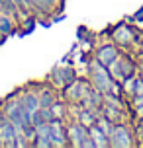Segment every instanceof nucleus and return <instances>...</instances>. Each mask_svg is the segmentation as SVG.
<instances>
[{
	"mask_svg": "<svg viewBox=\"0 0 143 148\" xmlns=\"http://www.w3.org/2000/svg\"><path fill=\"white\" fill-rule=\"evenodd\" d=\"M110 146L112 148H131L137 146L135 131L128 123H116L110 133Z\"/></svg>",
	"mask_w": 143,
	"mask_h": 148,
	"instance_id": "20e7f679",
	"label": "nucleus"
},
{
	"mask_svg": "<svg viewBox=\"0 0 143 148\" xmlns=\"http://www.w3.org/2000/svg\"><path fill=\"white\" fill-rule=\"evenodd\" d=\"M139 47L143 49V31H139Z\"/></svg>",
	"mask_w": 143,
	"mask_h": 148,
	"instance_id": "393cba45",
	"label": "nucleus"
},
{
	"mask_svg": "<svg viewBox=\"0 0 143 148\" xmlns=\"http://www.w3.org/2000/svg\"><path fill=\"white\" fill-rule=\"evenodd\" d=\"M92 90V84L90 80H81V78H75V80L67 84L63 88V94L67 97L71 103H81L84 97L88 96V92Z\"/></svg>",
	"mask_w": 143,
	"mask_h": 148,
	"instance_id": "423d86ee",
	"label": "nucleus"
},
{
	"mask_svg": "<svg viewBox=\"0 0 143 148\" xmlns=\"http://www.w3.org/2000/svg\"><path fill=\"white\" fill-rule=\"evenodd\" d=\"M88 80L98 92L102 94H121V84L118 80H114V76L110 74L108 66L98 62L96 59L88 64Z\"/></svg>",
	"mask_w": 143,
	"mask_h": 148,
	"instance_id": "f257e3e1",
	"label": "nucleus"
},
{
	"mask_svg": "<svg viewBox=\"0 0 143 148\" xmlns=\"http://www.w3.org/2000/svg\"><path fill=\"white\" fill-rule=\"evenodd\" d=\"M14 31V18L12 16H0V35H10Z\"/></svg>",
	"mask_w": 143,
	"mask_h": 148,
	"instance_id": "a211bd4d",
	"label": "nucleus"
},
{
	"mask_svg": "<svg viewBox=\"0 0 143 148\" xmlns=\"http://www.w3.org/2000/svg\"><path fill=\"white\" fill-rule=\"evenodd\" d=\"M88 131H90V138L94 142V148H110V136L98 125H92Z\"/></svg>",
	"mask_w": 143,
	"mask_h": 148,
	"instance_id": "4468645a",
	"label": "nucleus"
},
{
	"mask_svg": "<svg viewBox=\"0 0 143 148\" xmlns=\"http://www.w3.org/2000/svg\"><path fill=\"white\" fill-rule=\"evenodd\" d=\"M16 136H18V129H16L14 123L6 117L0 123V140H2V146L4 148H14Z\"/></svg>",
	"mask_w": 143,
	"mask_h": 148,
	"instance_id": "9b49d317",
	"label": "nucleus"
},
{
	"mask_svg": "<svg viewBox=\"0 0 143 148\" xmlns=\"http://www.w3.org/2000/svg\"><path fill=\"white\" fill-rule=\"evenodd\" d=\"M0 148H2V140H0Z\"/></svg>",
	"mask_w": 143,
	"mask_h": 148,
	"instance_id": "bb28decb",
	"label": "nucleus"
},
{
	"mask_svg": "<svg viewBox=\"0 0 143 148\" xmlns=\"http://www.w3.org/2000/svg\"><path fill=\"white\" fill-rule=\"evenodd\" d=\"M100 113H96V111H90V109H84V107H81V111L76 113V121L78 123H83L84 127H88L90 129L92 125H96V119Z\"/></svg>",
	"mask_w": 143,
	"mask_h": 148,
	"instance_id": "2eb2a0df",
	"label": "nucleus"
},
{
	"mask_svg": "<svg viewBox=\"0 0 143 148\" xmlns=\"http://www.w3.org/2000/svg\"><path fill=\"white\" fill-rule=\"evenodd\" d=\"M112 41L121 49H129L133 45H139V31L133 25L128 23H118L112 29Z\"/></svg>",
	"mask_w": 143,
	"mask_h": 148,
	"instance_id": "39448f33",
	"label": "nucleus"
},
{
	"mask_svg": "<svg viewBox=\"0 0 143 148\" xmlns=\"http://www.w3.org/2000/svg\"><path fill=\"white\" fill-rule=\"evenodd\" d=\"M49 109H51L53 119H63V117H65V111H67V107L61 103V101H53Z\"/></svg>",
	"mask_w": 143,
	"mask_h": 148,
	"instance_id": "4be33fe9",
	"label": "nucleus"
},
{
	"mask_svg": "<svg viewBox=\"0 0 143 148\" xmlns=\"http://www.w3.org/2000/svg\"><path fill=\"white\" fill-rule=\"evenodd\" d=\"M31 8H35L39 12H53L61 4V0H30Z\"/></svg>",
	"mask_w": 143,
	"mask_h": 148,
	"instance_id": "f3484780",
	"label": "nucleus"
},
{
	"mask_svg": "<svg viewBox=\"0 0 143 148\" xmlns=\"http://www.w3.org/2000/svg\"><path fill=\"white\" fill-rule=\"evenodd\" d=\"M135 78H137V74H133V76H128L126 80L121 82V94H126L128 97L133 96V88H135Z\"/></svg>",
	"mask_w": 143,
	"mask_h": 148,
	"instance_id": "aec40b11",
	"label": "nucleus"
},
{
	"mask_svg": "<svg viewBox=\"0 0 143 148\" xmlns=\"http://www.w3.org/2000/svg\"><path fill=\"white\" fill-rule=\"evenodd\" d=\"M18 99H20L22 107L28 111L30 117L39 109V107H41V103H39V96H37V94H33V92H22V94H18Z\"/></svg>",
	"mask_w": 143,
	"mask_h": 148,
	"instance_id": "ddd939ff",
	"label": "nucleus"
},
{
	"mask_svg": "<svg viewBox=\"0 0 143 148\" xmlns=\"http://www.w3.org/2000/svg\"><path fill=\"white\" fill-rule=\"evenodd\" d=\"M108 70H110V74L114 76V80H118L121 84L128 76L137 74L139 66H137L135 57H129V55H126V53H120V55L108 64Z\"/></svg>",
	"mask_w": 143,
	"mask_h": 148,
	"instance_id": "7ed1b4c3",
	"label": "nucleus"
},
{
	"mask_svg": "<svg viewBox=\"0 0 143 148\" xmlns=\"http://www.w3.org/2000/svg\"><path fill=\"white\" fill-rule=\"evenodd\" d=\"M2 113L6 115L12 123H14V127L18 129V133H22L26 127L30 125V115H28V111L22 107V103H20V99H18V94H16L14 97H8L6 101L2 103Z\"/></svg>",
	"mask_w": 143,
	"mask_h": 148,
	"instance_id": "f03ea898",
	"label": "nucleus"
},
{
	"mask_svg": "<svg viewBox=\"0 0 143 148\" xmlns=\"http://www.w3.org/2000/svg\"><path fill=\"white\" fill-rule=\"evenodd\" d=\"M137 125H143V117H139V119H137Z\"/></svg>",
	"mask_w": 143,
	"mask_h": 148,
	"instance_id": "a878e982",
	"label": "nucleus"
},
{
	"mask_svg": "<svg viewBox=\"0 0 143 148\" xmlns=\"http://www.w3.org/2000/svg\"><path fill=\"white\" fill-rule=\"evenodd\" d=\"M75 78H76L75 68L65 66V64L55 66L51 70V74H49V80H51V84L55 86V88H65V86H67V84H71Z\"/></svg>",
	"mask_w": 143,
	"mask_h": 148,
	"instance_id": "6e6552de",
	"label": "nucleus"
},
{
	"mask_svg": "<svg viewBox=\"0 0 143 148\" xmlns=\"http://www.w3.org/2000/svg\"><path fill=\"white\" fill-rule=\"evenodd\" d=\"M30 121L33 123V125H41V123H51V121H53L51 109H49V107H39V109L30 117Z\"/></svg>",
	"mask_w": 143,
	"mask_h": 148,
	"instance_id": "dca6fc26",
	"label": "nucleus"
},
{
	"mask_svg": "<svg viewBox=\"0 0 143 148\" xmlns=\"http://www.w3.org/2000/svg\"><path fill=\"white\" fill-rule=\"evenodd\" d=\"M135 138H137V146H143V125H137L135 123Z\"/></svg>",
	"mask_w": 143,
	"mask_h": 148,
	"instance_id": "5701e85b",
	"label": "nucleus"
},
{
	"mask_svg": "<svg viewBox=\"0 0 143 148\" xmlns=\"http://www.w3.org/2000/svg\"><path fill=\"white\" fill-rule=\"evenodd\" d=\"M129 107L133 109L135 117H143V96H131L129 97Z\"/></svg>",
	"mask_w": 143,
	"mask_h": 148,
	"instance_id": "6ab92c4d",
	"label": "nucleus"
},
{
	"mask_svg": "<svg viewBox=\"0 0 143 148\" xmlns=\"http://www.w3.org/2000/svg\"><path fill=\"white\" fill-rule=\"evenodd\" d=\"M100 113L110 119L114 125L116 123H126V119H128L126 107H118V105H112V103H102V111Z\"/></svg>",
	"mask_w": 143,
	"mask_h": 148,
	"instance_id": "f8f14e48",
	"label": "nucleus"
},
{
	"mask_svg": "<svg viewBox=\"0 0 143 148\" xmlns=\"http://www.w3.org/2000/svg\"><path fill=\"white\" fill-rule=\"evenodd\" d=\"M133 96H143V78H135V88H133Z\"/></svg>",
	"mask_w": 143,
	"mask_h": 148,
	"instance_id": "b1692460",
	"label": "nucleus"
},
{
	"mask_svg": "<svg viewBox=\"0 0 143 148\" xmlns=\"http://www.w3.org/2000/svg\"><path fill=\"white\" fill-rule=\"evenodd\" d=\"M120 53H121V51H120V47H118V45L112 41V43L100 45V47L96 49V55H94V59H96L98 62H102V64H106V66H108V64H110V62H112V60L116 59Z\"/></svg>",
	"mask_w": 143,
	"mask_h": 148,
	"instance_id": "9d476101",
	"label": "nucleus"
},
{
	"mask_svg": "<svg viewBox=\"0 0 143 148\" xmlns=\"http://www.w3.org/2000/svg\"><path fill=\"white\" fill-rule=\"evenodd\" d=\"M67 136H69V144H71V146L81 148V144L90 136V131H88V127H84L83 123L73 121V123L67 125Z\"/></svg>",
	"mask_w": 143,
	"mask_h": 148,
	"instance_id": "1a4fd4ad",
	"label": "nucleus"
},
{
	"mask_svg": "<svg viewBox=\"0 0 143 148\" xmlns=\"http://www.w3.org/2000/svg\"><path fill=\"white\" fill-rule=\"evenodd\" d=\"M51 129V148H65L71 146L69 144V136H67V127L63 125V119H53L49 123Z\"/></svg>",
	"mask_w": 143,
	"mask_h": 148,
	"instance_id": "0eeeda50",
	"label": "nucleus"
},
{
	"mask_svg": "<svg viewBox=\"0 0 143 148\" xmlns=\"http://www.w3.org/2000/svg\"><path fill=\"white\" fill-rule=\"evenodd\" d=\"M53 101H57L55 92H51V90H43V94L39 96V103H41V107H51Z\"/></svg>",
	"mask_w": 143,
	"mask_h": 148,
	"instance_id": "412c9836",
	"label": "nucleus"
}]
</instances>
